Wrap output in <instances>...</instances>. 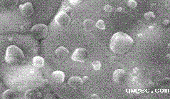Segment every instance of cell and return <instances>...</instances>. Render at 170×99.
<instances>
[{"label": "cell", "instance_id": "17", "mask_svg": "<svg viewBox=\"0 0 170 99\" xmlns=\"http://www.w3.org/2000/svg\"><path fill=\"white\" fill-rule=\"evenodd\" d=\"M96 27L101 30H104L105 29V25L104 21L102 20H98L96 24Z\"/></svg>", "mask_w": 170, "mask_h": 99}, {"label": "cell", "instance_id": "38", "mask_svg": "<svg viewBox=\"0 0 170 99\" xmlns=\"http://www.w3.org/2000/svg\"><path fill=\"white\" fill-rule=\"evenodd\" d=\"M137 23L138 24H142V22H141V21H137Z\"/></svg>", "mask_w": 170, "mask_h": 99}, {"label": "cell", "instance_id": "30", "mask_svg": "<svg viewBox=\"0 0 170 99\" xmlns=\"http://www.w3.org/2000/svg\"><path fill=\"white\" fill-rule=\"evenodd\" d=\"M162 24H164V26H167L170 24V21L168 20H165L163 21Z\"/></svg>", "mask_w": 170, "mask_h": 99}, {"label": "cell", "instance_id": "3", "mask_svg": "<svg viewBox=\"0 0 170 99\" xmlns=\"http://www.w3.org/2000/svg\"><path fill=\"white\" fill-rule=\"evenodd\" d=\"M48 33V28L46 24H37L31 29V33L36 39H42L46 37Z\"/></svg>", "mask_w": 170, "mask_h": 99}, {"label": "cell", "instance_id": "28", "mask_svg": "<svg viewBox=\"0 0 170 99\" xmlns=\"http://www.w3.org/2000/svg\"><path fill=\"white\" fill-rule=\"evenodd\" d=\"M66 13H71L73 12V9L70 7H68L66 8Z\"/></svg>", "mask_w": 170, "mask_h": 99}, {"label": "cell", "instance_id": "5", "mask_svg": "<svg viewBox=\"0 0 170 99\" xmlns=\"http://www.w3.org/2000/svg\"><path fill=\"white\" fill-rule=\"evenodd\" d=\"M89 52L85 48L76 49L71 56V59L74 61L84 62L88 59Z\"/></svg>", "mask_w": 170, "mask_h": 99}, {"label": "cell", "instance_id": "22", "mask_svg": "<svg viewBox=\"0 0 170 99\" xmlns=\"http://www.w3.org/2000/svg\"><path fill=\"white\" fill-rule=\"evenodd\" d=\"M110 60H111V62L115 64V63H117V62L119 61V58H118V57H117V56H112V57H111Z\"/></svg>", "mask_w": 170, "mask_h": 99}, {"label": "cell", "instance_id": "29", "mask_svg": "<svg viewBox=\"0 0 170 99\" xmlns=\"http://www.w3.org/2000/svg\"><path fill=\"white\" fill-rule=\"evenodd\" d=\"M90 98L92 99H100V96H98V95H97V94H93V95L91 96Z\"/></svg>", "mask_w": 170, "mask_h": 99}, {"label": "cell", "instance_id": "21", "mask_svg": "<svg viewBox=\"0 0 170 99\" xmlns=\"http://www.w3.org/2000/svg\"><path fill=\"white\" fill-rule=\"evenodd\" d=\"M82 1V0H69L70 3L75 6L80 4L81 3Z\"/></svg>", "mask_w": 170, "mask_h": 99}, {"label": "cell", "instance_id": "36", "mask_svg": "<svg viewBox=\"0 0 170 99\" xmlns=\"http://www.w3.org/2000/svg\"><path fill=\"white\" fill-rule=\"evenodd\" d=\"M137 36H138L139 37H142L143 36V35L142 34H138Z\"/></svg>", "mask_w": 170, "mask_h": 99}, {"label": "cell", "instance_id": "20", "mask_svg": "<svg viewBox=\"0 0 170 99\" xmlns=\"http://www.w3.org/2000/svg\"><path fill=\"white\" fill-rule=\"evenodd\" d=\"M104 10L105 12L106 13H111L113 10V8L112 6H111L110 5L107 4L106 6H105L104 7Z\"/></svg>", "mask_w": 170, "mask_h": 99}, {"label": "cell", "instance_id": "10", "mask_svg": "<svg viewBox=\"0 0 170 99\" xmlns=\"http://www.w3.org/2000/svg\"><path fill=\"white\" fill-rule=\"evenodd\" d=\"M65 77V74L63 71H54L51 74L52 80L54 82L57 84L63 83L64 81Z\"/></svg>", "mask_w": 170, "mask_h": 99}, {"label": "cell", "instance_id": "2", "mask_svg": "<svg viewBox=\"0 0 170 99\" xmlns=\"http://www.w3.org/2000/svg\"><path fill=\"white\" fill-rule=\"evenodd\" d=\"M25 56L23 51L14 45L9 46L6 51L5 61L12 66H19L23 64Z\"/></svg>", "mask_w": 170, "mask_h": 99}, {"label": "cell", "instance_id": "26", "mask_svg": "<svg viewBox=\"0 0 170 99\" xmlns=\"http://www.w3.org/2000/svg\"><path fill=\"white\" fill-rule=\"evenodd\" d=\"M132 82H133V83H138V82H139V79H138V77H137V76H135V77H133V78H132Z\"/></svg>", "mask_w": 170, "mask_h": 99}, {"label": "cell", "instance_id": "9", "mask_svg": "<svg viewBox=\"0 0 170 99\" xmlns=\"http://www.w3.org/2000/svg\"><path fill=\"white\" fill-rule=\"evenodd\" d=\"M42 95L37 89L33 88L29 89L25 93V98L27 99H40Z\"/></svg>", "mask_w": 170, "mask_h": 99}, {"label": "cell", "instance_id": "4", "mask_svg": "<svg viewBox=\"0 0 170 99\" xmlns=\"http://www.w3.org/2000/svg\"><path fill=\"white\" fill-rule=\"evenodd\" d=\"M55 21L59 27H66L70 24L71 18L66 12H61L55 16Z\"/></svg>", "mask_w": 170, "mask_h": 99}, {"label": "cell", "instance_id": "15", "mask_svg": "<svg viewBox=\"0 0 170 99\" xmlns=\"http://www.w3.org/2000/svg\"><path fill=\"white\" fill-rule=\"evenodd\" d=\"M16 94L15 91L12 89H8L4 91L2 94V98L3 99H13L15 98Z\"/></svg>", "mask_w": 170, "mask_h": 99}, {"label": "cell", "instance_id": "8", "mask_svg": "<svg viewBox=\"0 0 170 99\" xmlns=\"http://www.w3.org/2000/svg\"><path fill=\"white\" fill-rule=\"evenodd\" d=\"M68 83L70 86L74 89H79L83 86V81L80 77L73 76L70 78Z\"/></svg>", "mask_w": 170, "mask_h": 99}, {"label": "cell", "instance_id": "7", "mask_svg": "<svg viewBox=\"0 0 170 99\" xmlns=\"http://www.w3.org/2000/svg\"><path fill=\"white\" fill-rule=\"evenodd\" d=\"M19 9L22 15L25 17L31 16L34 12L33 6L30 2L19 5Z\"/></svg>", "mask_w": 170, "mask_h": 99}, {"label": "cell", "instance_id": "12", "mask_svg": "<svg viewBox=\"0 0 170 99\" xmlns=\"http://www.w3.org/2000/svg\"><path fill=\"white\" fill-rule=\"evenodd\" d=\"M96 27L94 21L91 19H86L83 22V28L86 32H92Z\"/></svg>", "mask_w": 170, "mask_h": 99}, {"label": "cell", "instance_id": "1", "mask_svg": "<svg viewBox=\"0 0 170 99\" xmlns=\"http://www.w3.org/2000/svg\"><path fill=\"white\" fill-rule=\"evenodd\" d=\"M133 44L134 41L130 36L123 32H118L112 36L110 48L115 54L123 55L129 52Z\"/></svg>", "mask_w": 170, "mask_h": 99}, {"label": "cell", "instance_id": "11", "mask_svg": "<svg viewBox=\"0 0 170 99\" xmlns=\"http://www.w3.org/2000/svg\"><path fill=\"white\" fill-rule=\"evenodd\" d=\"M69 54V51L64 47L58 48L55 52V55L58 59H64Z\"/></svg>", "mask_w": 170, "mask_h": 99}, {"label": "cell", "instance_id": "18", "mask_svg": "<svg viewBox=\"0 0 170 99\" xmlns=\"http://www.w3.org/2000/svg\"><path fill=\"white\" fill-rule=\"evenodd\" d=\"M93 67L95 71H98L101 69V64L99 61H94L92 63Z\"/></svg>", "mask_w": 170, "mask_h": 99}, {"label": "cell", "instance_id": "23", "mask_svg": "<svg viewBox=\"0 0 170 99\" xmlns=\"http://www.w3.org/2000/svg\"><path fill=\"white\" fill-rule=\"evenodd\" d=\"M53 98L55 99H62L63 98H62V96L60 95L59 93H56L54 94V95L53 96Z\"/></svg>", "mask_w": 170, "mask_h": 99}, {"label": "cell", "instance_id": "19", "mask_svg": "<svg viewBox=\"0 0 170 99\" xmlns=\"http://www.w3.org/2000/svg\"><path fill=\"white\" fill-rule=\"evenodd\" d=\"M128 6L129 8L134 9L137 6V3L135 0H129L128 2Z\"/></svg>", "mask_w": 170, "mask_h": 99}, {"label": "cell", "instance_id": "14", "mask_svg": "<svg viewBox=\"0 0 170 99\" xmlns=\"http://www.w3.org/2000/svg\"><path fill=\"white\" fill-rule=\"evenodd\" d=\"M19 0H1L0 3L6 8H11L17 4Z\"/></svg>", "mask_w": 170, "mask_h": 99}, {"label": "cell", "instance_id": "25", "mask_svg": "<svg viewBox=\"0 0 170 99\" xmlns=\"http://www.w3.org/2000/svg\"><path fill=\"white\" fill-rule=\"evenodd\" d=\"M170 79L169 78H165L164 79L162 80V82L164 84H167L168 83L170 82Z\"/></svg>", "mask_w": 170, "mask_h": 99}, {"label": "cell", "instance_id": "37", "mask_svg": "<svg viewBox=\"0 0 170 99\" xmlns=\"http://www.w3.org/2000/svg\"><path fill=\"white\" fill-rule=\"evenodd\" d=\"M20 1H21V2H25V1H26L27 0H20Z\"/></svg>", "mask_w": 170, "mask_h": 99}, {"label": "cell", "instance_id": "33", "mask_svg": "<svg viewBox=\"0 0 170 99\" xmlns=\"http://www.w3.org/2000/svg\"><path fill=\"white\" fill-rule=\"evenodd\" d=\"M156 5L157 4L155 3H152V4H151V7L152 8H154L155 7V6H156Z\"/></svg>", "mask_w": 170, "mask_h": 99}, {"label": "cell", "instance_id": "6", "mask_svg": "<svg viewBox=\"0 0 170 99\" xmlns=\"http://www.w3.org/2000/svg\"><path fill=\"white\" fill-rule=\"evenodd\" d=\"M128 79V74L126 71L121 69H116L113 74V80L117 84H121L125 83Z\"/></svg>", "mask_w": 170, "mask_h": 99}, {"label": "cell", "instance_id": "24", "mask_svg": "<svg viewBox=\"0 0 170 99\" xmlns=\"http://www.w3.org/2000/svg\"><path fill=\"white\" fill-rule=\"evenodd\" d=\"M49 81L48 80H43L42 82V86L43 87H48V86H49Z\"/></svg>", "mask_w": 170, "mask_h": 99}, {"label": "cell", "instance_id": "31", "mask_svg": "<svg viewBox=\"0 0 170 99\" xmlns=\"http://www.w3.org/2000/svg\"><path fill=\"white\" fill-rule=\"evenodd\" d=\"M89 78L88 76H84V77L83 78V79H82V80H83V82H87L88 81H89Z\"/></svg>", "mask_w": 170, "mask_h": 99}, {"label": "cell", "instance_id": "32", "mask_svg": "<svg viewBox=\"0 0 170 99\" xmlns=\"http://www.w3.org/2000/svg\"><path fill=\"white\" fill-rule=\"evenodd\" d=\"M116 12H122V8L119 7L116 8Z\"/></svg>", "mask_w": 170, "mask_h": 99}, {"label": "cell", "instance_id": "27", "mask_svg": "<svg viewBox=\"0 0 170 99\" xmlns=\"http://www.w3.org/2000/svg\"><path fill=\"white\" fill-rule=\"evenodd\" d=\"M140 69H139V68L138 67H135L134 69H133V73L135 74H138L139 73H140Z\"/></svg>", "mask_w": 170, "mask_h": 99}, {"label": "cell", "instance_id": "13", "mask_svg": "<svg viewBox=\"0 0 170 99\" xmlns=\"http://www.w3.org/2000/svg\"><path fill=\"white\" fill-rule=\"evenodd\" d=\"M45 61L42 57L36 56L33 58V65L37 68H42L44 66Z\"/></svg>", "mask_w": 170, "mask_h": 99}, {"label": "cell", "instance_id": "34", "mask_svg": "<svg viewBox=\"0 0 170 99\" xmlns=\"http://www.w3.org/2000/svg\"><path fill=\"white\" fill-rule=\"evenodd\" d=\"M170 54H167L166 55V59L167 60H170Z\"/></svg>", "mask_w": 170, "mask_h": 99}, {"label": "cell", "instance_id": "35", "mask_svg": "<svg viewBox=\"0 0 170 99\" xmlns=\"http://www.w3.org/2000/svg\"><path fill=\"white\" fill-rule=\"evenodd\" d=\"M153 29H154L153 26H150V27H149V30H153Z\"/></svg>", "mask_w": 170, "mask_h": 99}, {"label": "cell", "instance_id": "16", "mask_svg": "<svg viewBox=\"0 0 170 99\" xmlns=\"http://www.w3.org/2000/svg\"><path fill=\"white\" fill-rule=\"evenodd\" d=\"M144 17L146 20H147V21H150V20L155 19V14L153 12H149L145 13L144 15Z\"/></svg>", "mask_w": 170, "mask_h": 99}]
</instances>
